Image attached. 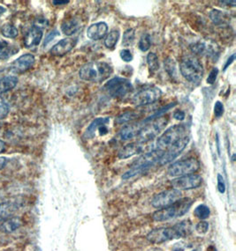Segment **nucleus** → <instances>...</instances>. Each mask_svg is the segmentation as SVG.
Wrapping results in <instances>:
<instances>
[{
    "label": "nucleus",
    "mask_w": 236,
    "mask_h": 251,
    "mask_svg": "<svg viewBox=\"0 0 236 251\" xmlns=\"http://www.w3.org/2000/svg\"><path fill=\"white\" fill-rule=\"evenodd\" d=\"M0 128H1V123H0Z\"/></svg>",
    "instance_id": "603ef678"
},
{
    "label": "nucleus",
    "mask_w": 236,
    "mask_h": 251,
    "mask_svg": "<svg viewBox=\"0 0 236 251\" xmlns=\"http://www.w3.org/2000/svg\"><path fill=\"white\" fill-rule=\"evenodd\" d=\"M195 215L197 218L201 221H206L207 218H209L210 214V208L208 207L206 204H199L196 209H195Z\"/></svg>",
    "instance_id": "7c9ffc66"
},
{
    "label": "nucleus",
    "mask_w": 236,
    "mask_h": 251,
    "mask_svg": "<svg viewBox=\"0 0 236 251\" xmlns=\"http://www.w3.org/2000/svg\"><path fill=\"white\" fill-rule=\"evenodd\" d=\"M168 117L162 116L152 119L149 122H145V125L137 136V141L140 143L147 144L155 139L162 130L166 128L168 124Z\"/></svg>",
    "instance_id": "423d86ee"
},
{
    "label": "nucleus",
    "mask_w": 236,
    "mask_h": 251,
    "mask_svg": "<svg viewBox=\"0 0 236 251\" xmlns=\"http://www.w3.org/2000/svg\"><path fill=\"white\" fill-rule=\"evenodd\" d=\"M105 91L113 98H123L133 91L131 82L125 78L115 77L105 85Z\"/></svg>",
    "instance_id": "1a4fd4ad"
},
{
    "label": "nucleus",
    "mask_w": 236,
    "mask_h": 251,
    "mask_svg": "<svg viewBox=\"0 0 236 251\" xmlns=\"http://www.w3.org/2000/svg\"><path fill=\"white\" fill-rule=\"evenodd\" d=\"M165 68H166V72L170 74V76L175 75V63L174 59H172L170 57H168L166 60H165Z\"/></svg>",
    "instance_id": "f704fd0d"
},
{
    "label": "nucleus",
    "mask_w": 236,
    "mask_h": 251,
    "mask_svg": "<svg viewBox=\"0 0 236 251\" xmlns=\"http://www.w3.org/2000/svg\"><path fill=\"white\" fill-rule=\"evenodd\" d=\"M141 114L137 111H127V112L123 113L121 115H119L118 117H116L115 122L118 125H124L127 124L129 122L134 121L136 120V118L140 116Z\"/></svg>",
    "instance_id": "bb28decb"
},
{
    "label": "nucleus",
    "mask_w": 236,
    "mask_h": 251,
    "mask_svg": "<svg viewBox=\"0 0 236 251\" xmlns=\"http://www.w3.org/2000/svg\"><path fill=\"white\" fill-rule=\"evenodd\" d=\"M218 190L221 194L226 191V184L224 182L223 176L221 175H218Z\"/></svg>",
    "instance_id": "a19ab883"
},
{
    "label": "nucleus",
    "mask_w": 236,
    "mask_h": 251,
    "mask_svg": "<svg viewBox=\"0 0 236 251\" xmlns=\"http://www.w3.org/2000/svg\"><path fill=\"white\" fill-rule=\"evenodd\" d=\"M180 74L189 82L198 85L204 78L203 65L196 56H187L182 58L179 65Z\"/></svg>",
    "instance_id": "39448f33"
},
{
    "label": "nucleus",
    "mask_w": 236,
    "mask_h": 251,
    "mask_svg": "<svg viewBox=\"0 0 236 251\" xmlns=\"http://www.w3.org/2000/svg\"><path fill=\"white\" fill-rule=\"evenodd\" d=\"M18 78L16 76H5L0 79V95L10 91L17 86Z\"/></svg>",
    "instance_id": "b1692460"
},
{
    "label": "nucleus",
    "mask_w": 236,
    "mask_h": 251,
    "mask_svg": "<svg viewBox=\"0 0 236 251\" xmlns=\"http://www.w3.org/2000/svg\"><path fill=\"white\" fill-rule=\"evenodd\" d=\"M16 208L13 203H0V223L4 222L5 220L11 218Z\"/></svg>",
    "instance_id": "a878e982"
},
{
    "label": "nucleus",
    "mask_w": 236,
    "mask_h": 251,
    "mask_svg": "<svg viewBox=\"0 0 236 251\" xmlns=\"http://www.w3.org/2000/svg\"><path fill=\"white\" fill-rule=\"evenodd\" d=\"M119 36H120V34H119V31L118 29H113L111 31L107 36L105 37V47L108 49H114L115 45L118 43Z\"/></svg>",
    "instance_id": "cd10ccee"
},
{
    "label": "nucleus",
    "mask_w": 236,
    "mask_h": 251,
    "mask_svg": "<svg viewBox=\"0 0 236 251\" xmlns=\"http://www.w3.org/2000/svg\"><path fill=\"white\" fill-rule=\"evenodd\" d=\"M22 224V220L19 217H11L0 224V231L4 234H11L16 231Z\"/></svg>",
    "instance_id": "4be33fe9"
},
{
    "label": "nucleus",
    "mask_w": 236,
    "mask_h": 251,
    "mask_svg": "<svg viewBox=\"0 0 236 251\" xmlns=\"http://www.w3.org/2000/svg\"><path fill=\"white\" fill-rule=\"evenodd\" d=\"M218 75H219V69L215 67V68L210 71V74L208 75V78L206 79V81H207L208 84H210V85L213 84L216 81Z\"/></svg>",
    "instance_id": "4c0bfd02"
},
{
    "label": "nucleus",
    "mask_w": 236,
    "mask_h": 251,
    "mask_svg": "<svg viewBox=\"0 0 236 251\" xmlns=\"http://www.w3.org/2000/svg\"><path fill=\"white\" fill-rule=\"evenodd\" d=\"M9 106L4 102H0V119H3L8 115Z\"/></svg>",
    "instance_id": "ea45409f"
},
{
    "label": "nucleus",
    "mask_w": 236,
    "mask_h": 251,
    "mask_svg": "<svg viewBox=\"0 0 236 251\" xmlns=\"http://www.w3.org/2000/svg\"><path fill=\"white\" fill-rule=\"evenodd\" d=\"M187 135V127L184 125H176L168 128L163 134L157 139V148L162 151H166L172 145Z\"/></svg>",
    "instance_id": "0eeeda50"
},
{
    "label": "nucleus",
    "mask_w": 236,
    "mask_h": 251,
    "mask_svg": "<svg viewBox=\"0 0 236 251\" xmlns=\"http://www.w3.org/2000/svg\"><path fill=\"white\" fill-rule=\"evenodd\" d=\"M145 122H137L135 124H132L129 126H125L119 132V137L122 140H130V139L137 138V136L140 133L141 130L145 126Z\"/></svg>",
    "instance_id": "6ab92c4d"
},
{
    "label": "nucleus",
    "mask_w": 236,
    "mask_h": 251,
    "mask_svg": "<svg viewBox=\"0 0 236 251\" xmlns=\"http://www.w3.org/2000/svg\"><path fill=\"white\" fill-rule=\"evenodd\" d=\"M191 51L197 55L215 57L216 55H219L218 47L211 42H197L190 45Z\"/></svg>",
    "instance_id": "2eb2a0df"
},
{
    "label": "nucleus",
    "mask_w": 236,
    "mask_h": 251,
    "mask_svg": "<svg viewBox=\"0 0 236 251\" xmlns=\"http://www.w3.org/2000/svg\"><path fill=\"white\" fill-rule=\"evenodd\" d=\"M120 57L124 62L128 63V62H131L133 60V55H132L131 51L129 50H122L120 51Z\"/></svg>",
    "instance_id": "58836bf2"
},
{
    "label": "nucleus",
    "mask_w": 236,
    "mask_h": 251,
    "mask_svg": "<svg viewBox=\"0 0 236 251\" xmlns=\"http://www.w3.org/2000/svg\"><path fill=\"white\" fill-rule=\"evenodd\" d=\"M108 32V26L105 22H97L88 26L87 30V36L93 41H98L105 37Z\"/></svg>",
    "instance_id": "aec40b11"
},
{
    "label": "nucleus",
    "mask_w": 236,
    "mask_h": 251,
    "mask_svg": "<svg viewBox=\"0 0 236 251\" xmlns=\"http://www.w3.org/2000/svg\"><path fill=\"white\" fill-rule=\"evenodd\" d=\"M110 122V117H98L91 122L83 134V139H90L95 136L96 130L101 126H106Z\"/></svg>",
    "instance_id": "412c9836"
},
{
    "label": "nucleus",
    "mask_w": 236,
    "mask_h": 251,
    "mask_svg": "<svg viewBox=\"0 0 236 251\" xmlns=\"http://www.w3.org/2000/svg\"><path fill=\"white\" fill-rule=\"evenodd\" d=\"M147 63H148V66H149L150 73L154 74V73H156L159 69L158 57L153 52H150V53L148 54V56H147Z\"/></svg>",
    "instance_id": "c756f323"
},
{
    "label": "nucleus",
    "mask_w": 236,
    "mask_h": 251,
    "mask_svg": "<svg viewBox=\"0 0 236 251\" xmlns=\"http://www.w3.org/2000/svg\"><path fill=\"white\" fill-rule=\"evenodd\" d=\"M5 149H6V144L4 143L3 140L0 139V153L4 152L5 151Z\"/></svg>",
    "instance_id": "8fccbe9b"
},
{
    "label": "nucleus",
    "mask_w": 236,
    "mask_h": 251,
    "mask_svg": "<svg viewBox=\"0 0 236 251\" xmlns=\"http://www.w3.org/2000/svg\"><path fill=\"white\" fill-rule=\"evenodd\" d=\"M216 143H217V148H218L219 154H220V149H219V137L218 133H216Z\"/></svg>",
    "instance_id": "3c124183"
},
{
    "label": "nucleus",
    "mask_w": 236,
    "mask_h": 251,
    "mask_svg": "<svg viewBox=\"0 0 236 251\" xmlns=\"http://www.w3.org/2000/svg\"><path fill=\"white\" fill-rule=\"evenodd\" d=\"M185 117H186V115H185V112L182 111V110H177L174 114V117H175L176 120H179V121H183L184 119H185Z\"/></svg>",
    "instance_id": "37998d69"
},
{
    "label": "nucleus",
    "mask_w": 236,
    "mask_h": 251,
    "mask_svg": "<svg viewBox=\"0 0 236 251\" xmlns=\"http://www.w3.org/2000/svg\"><path fill=\"white\" fill-rule=\"evenodd\" d=\"M136 38V31L133 28H128L125 31L123 35L122 45L123 46H129L131 45Z\"/></svg>",
    "instance_id": "473e14b6"
},
{
    "label": "nucleus",
    "mask_w": 236,
    "mask_h": 251,
    "mask_svg": "<svg viewBox=\"0 0 236 251\" xmlns=\"http://www.w3.org/2000/svg\"><path fill=\"white\" fill-rule=\"evenodd\" d=\"M200 169V162L195 158H188L171 164L167 174L173 177H179L196 173Z\"/></svg>",
    "instance_id": "6e6552de"
},
{
    "label": "nucleus",
    "mask_w": 236,
    "mask_h": 251,
    "mask_svg": "<svg viewBox=\"0 0 236 251\" xmlns=\"http://www.w3.org/2000/svg\"><path fill=\"white\" fill-rule=\"evenodd\" d=\"M202 183L203 178L201 176L196 174L176 177L171 182L173 188L179 191L197 189L198 187L201 186Z\"/></svg>",
    "instance_id": "f8f14e48"
},
{
    "label": "nucleus",
    "mask_w": 236,
    "mask_h": 251,
    "mask_svg": "<svg viewBox=\"0 0 236 251\" xmlns=\"http://www.w3.org/2000/svg\"><path fill=\"white\" fill-rule=\"evenodd\" d=\"M150 46H151L150 35L149 34H145V35H142L139 44H138V48L141 51L145 52L149 50Z\"/></svg>",
    "instance_id": "72a5a7b5"
},
{
    "label": "nucleus",
    "mask_w": 236,
    "mask_h": 251,
    "mask_svg": "<svg viewBox=\"0 0 236 251\" xmlns=\"http://www.w3.org/2000/svg\"><path fill=\"white\" fill-rule=\"evenodd\" d=\"M236 59V54H233L232 56H229V58H228L227 62H226V64L224 65V69L223 71H227L228 67L230 66V65H232L233 63H234V61Z\"/></svg>",
    "instance_id": "c03bdc74"
},
{
    "label": "nucleus",
    "mask_w": 236,
    "mask_h": 251,
    "mask_svg": "<svg viewBox=\"0 0 236 251\" xmlns=\"http://www.w3.org/2000/svg\"><path fill=\"white\" fill-rule=\"evenodd\" d=\"M99 129V130H100V135H102V136H104V135L107 134L108 133V129L106 128V126H101V127H99L98 128Z\"/></svg>",
    "instance_id": "de8ad7c7"
},
{
    "label": "nucleus",
    "mask_w": 236,
    "mask_h": 251,
    "mask_svg": "<svg viewBox=\"0 0 236 251\" xmlns=\"http://www.w3.org/2000/svg\"><path fill=\"white\" fill-rule=\"evenodd\" d=\"M181 191L170 189L166 191H162L157 195L154 196L153 199L151 200V205L157 209L169 206L171 204L175 203L177 200H180L182 198Z\"/></svg>",
    "instance_id": "9b49d317"
},
{
    "label": "nucleus",
    "mask_w": 236,
    "mask_h": 251,
    "mask_svg": "<svg viewBox=\"0 0 236 251\" xmlns=\"http://www.w3.org/2000/svg\"><path fill=\"white\" fill-rule=\"evenodd\" d=\"M19 51V49L11 46L6 41H0V59L6 60Z\"/></svg>",
    "instance_id": "393cba45"
},
{
    "label": "nucleus",
    "mask_w": 236,
    "mask_h": 251,
    "mask_svg": "<svg viewBox=\"0 0 236 251\" xmlns=\"http://www.w3.org/2000/svg\"><path fill=\"white\" fill-rule=\"evenodd\" d=\"M80 27H81V24L78 20L72 18V19L66 20L62 23L61 30L65 35L70 36L75 34L80 29Z\"/></svg>",
    "instance_id": "5701e85b"
},
{
    "label": "nucleus",
    "mask_w": 236,
    "mask_h": 251,
    "mask_svg": "<svg viewBox=\"0 0 236 251\" xmlns=\"http://www.w3.org/2000/svg\"><path fill=\"white\" fill-rule=\"evenodd\" d=\"M59 35V32H58L57 30H53V32H51V33L47 35V37L45 38V40H44V46H46L49 43H51V42Z\"/></svg>",
    "instance_id": "79ce46f5"
},
{
    "label": "nucleus",
    "mask_w": 236,
    "mask_h": 251,
    "mask_svg": "<svg viewBox=\"0 0 236 251\" xmlns=\"http://www.w3.org/2000/svg\"><path fill=\"white\" fill-rule=\"evenodd\" d=\"M164 151L158 149H151L149 151H145L143 155L139 157L137 160L132 164L131 168L127 172L123 174L122 179L127 180L129 178L134 177L139 174L145 172L151 168L155 163L160 160Z\"/></svg>",
    "instance_id": "20e7f679"
},
{
    "label": "nucleus",
    "mask_w": 236,
    "mask_h": 251,
    "mask_svg": "<svg viewBox=\"0 0 236 251\" xmlns=\"http://www.w3.org/2000/svg\"><path fill=\"white\" fill-rule=\"evenodd\" d=\"M35 61V56L27 53L13 61L10 65V70L14 74H24L34 65Z\"/></svg>",
    "instance_id": "4468645a"
},
{
    "label": "nucleus",
    "mask_w": 236,
    "mask_h": 251,
    "mask_svg": "<svg viewBox=\"0 0 236 251\" xmlns=\"http://www.w3.org/2000/svg\"><path fill=\"white\" fill-rule=\"evenodd\" d=\"M196 230L198 234H206L209 230V223L206 221H201L196 226Z\"/></svg>",
    "instance_id": "c9c22d12"
},
{
    "label": "nucleus",
    "mask_w": 236,
    "mask_h": 251,
    "mask_svg": "<svg viewBox=\"0 0 236 251\" xmlns=\"http://www.w3.org/2000/svg\"><path fill=\"white\" fill-rule=\"evenodd\" d=\"M224 111H225V108H224V105L221 101H216V103L214 105V115L215 117L217 118L222 117L223 116Z\"/></svg>",
    "instance_id": "e433bc0d"
},
{
    "label": "nucleus",
    "mask_w": 236,
    "mask_h": 251,
    "mask_svg": "<svg viewBox=\"0 0 236 251\" xmlns=\"http://www.w3.org/2000/svg\"><path fill=\"white\" fill-rule=\"evenodd\" d=\"M1 33H2V35H4V37L13 39V38L17 37V27L13 26L12 24H5L1 27Z\"/></svg>",
    "instance_id": "c85d7f7f"
},
{
    "label": "nucleus",
    "mask_w": 236,
    "mask_h": 251,
    "mask_svg": "<svg viewBox=\"0 0 236 251\" xmlns=\"http://www.w3.org/2000/svg\"><path fill=\"white\" fill-rule=\"evenodd\" d=\"M219 3H220V4H227L226 5H228V6H233V7H235L236 4V1H220Z\"/></svg>",
    "instance_id": "49530a36"
},
{
    "label": "nucleus",
    "mask_w": 236,
    "mask_h": 251,
    "mask_svg": "<svg viewBox=\"0 0 236 251\" xmlns=\"http://www.w3.org/2000/svg\"><path fill=\"white\" fill-rule=\"evenodd\" d=\"M53 4L55 5H62V4H69V1L66 0V1H61V0H53Z\"/></svg>",
    "instance_id": "a18cd8bd"
},
{
    "label": "nucleus",
    "mask_w": 236,
    "mask_h": 251,
    "mask_svg": "<svg viewBox=\"0 0 236 251\" xmlns=\"http://www.w3.org/2000/svg\"><path fill=\"white\" fill-rule=\"evenodd\" d=\"M192 231V223L189 221H183L172 226L151 230L146 238L150 243L160 244L175 239L185 238L191 234Z\"/></svg>",
    "instance_id": "f257e3e1"
},
{
    "label": "nucleus",
    "mask_w": 236,
    "mask_h": 251,
    "mask_svg": "<svg viewBox=\"0 0 236 251\" xmlns=\"http://www.w3.org/2000/svg\"><path fill=\"white\" fill-rule=\"evenodd\" d=\"M210 18L211 22L216 25H221L228 18L226 17V14L220 12L219 10H212L210 13Z\"/></svg>",
    "instance_id": "2f4dec72"
},
{
    "label": "nucleus",
    "mask_w": 236,
    "mask_h": 251,
    "mask_svg": "<svg viewBox=\"0 0 236 251\" xmlns=\"http://www.w3.org/2000/svg\"><path fill=\"white\" fill-rule=\"evenodd\" d=\"M76 45V40L73 38H66L59 41L51 50V54L53 56H62L70 52Z\"/></svg>",
    "instance_id": "a211bd4d"
},
{
    "label": "nucleus",
    "mask_w": 236,
    "mask_h": 251,
    "mask_svg": "<svg viewBox=\"0 0 236 251\" xmlns=\"http://www.w3.org/2000/svg\"><path fill=\"white\" fill-rule=\"evenodd\" d=\"M193 200L189 198H181L175 203L162 209H158L152 215V220L157 222L175 220L176 218L183 216L192 206Z\"/></svg>",
    "instance_id": "7ed1b4c3"
},
{
    "label": "nucleus",
    "mask_w": 236,
    "mask_h": 251,
    "mask_svg": "<svg viewBox=\"0 0 236 251\" xmlns=\"http://www.w3.org/2000/svg\"><path fill=\"white\" fill-rule=\"evenodd\" d=\"M7 160L4 157H0V169H4V166L6 165Z\"/></svg>",
    "instance_id": "09e8293b"
},
{
    "label": "nucleus",
    "mask_w": 236,
    "mask_h": 251,
    "mask_svg": "<svg viewBox=\"0 0 236 251\" xmlns=\"http://www.w3.org/2000/svg\"><path fill=\"white\" fill-rule=\"evenodd\" d=\"M43 28L40 26H32L30 31L27 33L24 38V45L28 49L36 47L39 45L43 38Z\"/></svg>",
    "instance_id": "f3484780"
},
{
    "label": "nucleus",
    "mask_w": 236,
    "mask_h": 251,
    "mask_svg": "<svg viewBox=\"0 0 236 251\" xmlns=\"http://www.w3.org/2000/svg\"><path fill=\"white\" fill-rule=\"evenodd\" d=\"M113 71V67L108 63L94 61L83 65L79 72V76L88 82H102L109 78Z\"/></svg>",
    "instance_id": "f03ea898"
},
{
    "label": "nucleus",
    "mask_w": 236,
    "mask_h": 251,
    "mask_svg": "<svg viewBox=\"0 0 236 251\" xmlns=\"http://www.w3.org/2000/svg\"><path fill=\"white\" fill-rule=\"evenodd\" d=\"M146 144L140 143V142H133V143L127 144L124 148L118 151V157L119 159H127L132 156L145 153V151L149 148V147L145 146Z\"/></svg>",
    "instance_id": "dca6fc26"
},
{
    "label": "nucleus",
    "mask_w": 236,
    "mask_h": 251,
    "mask_svg": "<svg viewBox=\"0 0 236 251\" xmlns=\"http://www.w3.org/2000/svg\"><path fill=\"white\" fill-rule=\"evenodd\" d=\"M188 142H189V137L188 135H186L183 138L178 140L176 143L172 145L170 148H167L166 151H164L163 155L157 163L164 166L172 162L183 151L185 148H187Z\"/></svg>",
    "instance_id": "ddd939ff"
},
{
    "label": "nucleus",
    "mask_w": 236,
    "mask_h": 251,
    "mask_svg": "<svg viewBox=\"0 0 236 251\" xmlns=\"http://www.w3.org/2000/svg\"><path fill=\"white\" fill-rule=\"evenodd\" d=\"M162 96L160 88L157 87H149L142 89L133 97V103L137 107H143L149 104L154 103L159 100Z\"/></svg>",
    "instance_id": "9d476101"
}]
</instances>
